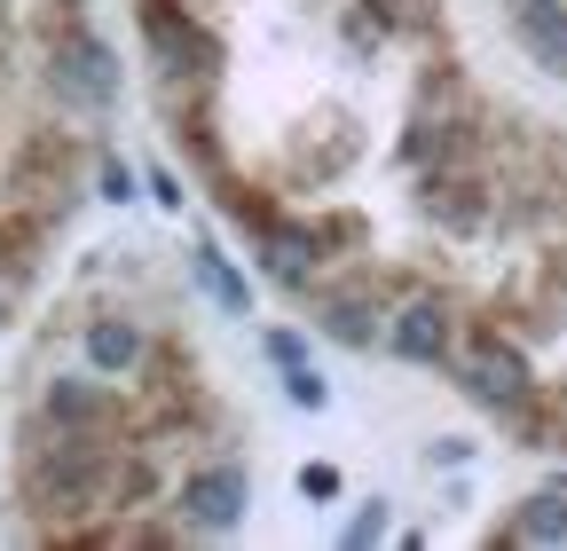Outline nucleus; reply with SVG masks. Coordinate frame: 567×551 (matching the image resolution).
Here are the masks:
<instances>
[{"label":"nucleus","instance_id":"2","mask_svg":"<svg viewBox=\"0 0 567 551\" xmlns=\"http://www.w3.org/2000/svg\"><path fill=\"white\" fill-rule=\"evenodd\" d=\"M386 339H394L402 363H442V355H450V315H442L434 300H402Z\"/></svg>","mask_w":567,"mask_h":551},{"label":"nucleus","instance_id":"1","mask_svg":"<svg viewBox=\"0 0 567 551\" xmlns=\"http://www.w3.org/2000/svg\"><path fill=\"white\" fill-rule=\"evenodd\" d=\"M245 505H252V489H245L237 465H197V472L182 480V512H189L197 528H229Z\"/></svg>","mask_w":567,"mask_h":551}]
</instances>
